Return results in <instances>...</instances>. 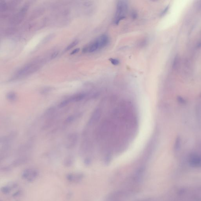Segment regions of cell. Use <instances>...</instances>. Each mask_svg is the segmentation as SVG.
<instances>
[{
	"label": "cell",
	"instance_id": "1",
	"mask_svg": "<svg viewBox=\"0 0 201 201\" xmlns=\"http://www.w3.org/2000/svg\"><path fill=\"white\" fill-rule=\"evenodd\" d=\"M128 9V4L127 1H119L118 2L114 19L115 24H118L121 21L125 18Z\"/></svg>",
	"mask_w": 201,
	"mask_h": 201
},
{
	"label": "cell",
	"instance_id": "2",
	"mask_svg": "<svg viewBox=\"0 0 201 201\" xmlns=\"http://www.w3.org/2000/svg\"><path fill=\"white\" fill-rule=\"evenodd\" d=\"M39 170L34 168H29L25 169L21 173V178L27 182H34L39 176Z\"/></svg>",
	"mask_w": 201,
	"mask_h": 201
},
{
	"label": "cell",
	"instance_id": "3",
	"mask_svg": "<svg viewBox=\"0 0 201 201\" xmlns=\"http://www.w3.org/2000/svg\"><path fill=\"white\" fill-rule=\"evenodd\" d=\"M39 65L37 64V63L33 62L27 64L26 66L21 68L17 73V76H23L29 74L33 72L36 70H37Z\"/></svg>",
	"mask_w": 201,
	"mask_h": 201
},
{
	"label": "cell",
	"instance_id": "4",
	"mask_svg": "<svg viewBox=\"0 0 201 201\" xmlns=\"http://www.w3.org/2000/svg\"><path fill=\"white\" fill-rule=\"evenodd\" d=\"M83 174L80 173H70L66 175V178L69 182L78 183L81 181L83 178Z\"/></svg>",
	"mask_w": 201,
	"mask_h": 201
},
{
	"label": "cell",
	"instance_id": "5",
	"mask_svg": "<svg viewBox=\"0 0 201 201\" xmlns=\"http://www.w3.org/2000/svg\"><path fill=\"white\" fill-rule=\"evenodd\" d=\"M77 135L76 133L71 134L67 138V147L68 149L73 148L75 146L77 140Z\"/></svg>",
	"mask_w": 201,
	"mask_h": 201
},
{
	"label": "cell",
	"instance_id": "6",
	"mask_svg": "<svg viewBox=\"0 0 201 201\" xmlns=\"http://www.w3.org/2000/svg\"><path fill=\"white\" fill-rule=\"evenodd\" d=\"M101 111L100 109L97 108L92 115L91 118L88 122V125H91L95 124L98 121L101 115Z\"/></svg>",
	"mask_w": 201,
	"mask_h": 201
},
{
	"label": "cell",
	"instance_id": "7",
	"mask_svg": "<svg viewBox=\"0 0 201 201\" xmlns=\"http://www.w3.org/2000/svg\"><path fill=\"white\" fill-rule=\"evenodd\" d=\"M17 186V184L16 183H11L7 185L2 187L1 188V191L3 194H8L11 192L12 190L16 188Z\"/></svg>",
	"mask_w": 201,
	"mask_h": 201
},
{
	"label": "cell",
	"instance_id": "8",
	"mask_svg": "<svg viewBox=\"0 0 201 201\" xmlns=\"http://www.w3.org/2000/svg\"><path fill=\"white\" fill-rule=\"evenodd\" d=\"M28 161V158L26 157H22L18 158L14 160L12 162L11 165L12 166L17 167L21 165H23L26 163Z\"/></svg>",
	"mask_w": 201,
	"mask_h": 201
},
{
	"label": "cell",
	"instance_id": "9",
	"mask_svg": "<svg viewBox=\"0 0 201 201\" xmlns=\"http://www.w3.org/2000/svg\"><path fill=\"white\" fill-rule=\"evenodd\" d=\"M74 158L72 156H68L66 157L64 161V165L66 167H70L74 163Z\"/></svg>",
	"mask_w": 201,
	"mask_h": 201
},
{
	"label": "cell",
	"instance_id": "10",
	"mask_svg": "<svg viewBox=\"0 0 201 201\" xmlns=\"http://www.w3.org/2000/svg\"><path fill=\"white\" fill-rule=\"evenodd\" d=\"M6 98L11 102H14L17 99V96L15 92H9L6 95Z\"/></svg>",
	"mask_w": 201,
	"mask_h": 201
},
{
	"label": "cell",
	"instance_id": "11",
	"mask_svg": "<svg viewBox=\"0 0 201 201\" xmlns=\"http://www.w3.org/2000/svg\"><path fill=\"white\" fill-rule=\"evenodd\" d=\"M179 64H180V58L178 55H176L174 59L173 63V68L174 70H178L179 67Z\"/></svg>",
	"mask_w": 201,
	"mask_h": 201
},
{
	"label": "cell",
	"instance_id": "12",
	"mask_svg": "<svg viewBox=\"0 0 201 201\" xmlns=\"http://www.w3.org/2000/svg\"><path fill=\"white\" fill-rule=\"evenodd\" d=\"M76 115H71L68 117L65 121V123L66 124H69L71 123L73 121H74L76 118Z\"/></svg>",
	"mask_w": 201,
	"mask_h": 201
},
{
	"label": "cell",
	"instance_id": "13",
	"mask_svg": "<svg viewBox=\"0 0 201 201\" xmlns=\"http://www.w3.org/2000/svg\"><path fill=\"white\" fill-rule=\"evenodd\" d=\"M55 108L54 107H51L47 109V110L44 113V115L48 116L52 114L55 112Z\"/></svg>",
	"mask_w": 201,
	"mask_h": 201
},
{
	"label": "cell",
	"instance_id": "14",
	"mask_svg": "<svg viewBox=\"0 0 201 201\" xmlns=\"http://www.w3.org/2000/svg\"><path fill=\"white\" fill-rule=\"evenodd\" d=\"M78 43V41H74L72 42L70 44V45H68V46L67 47V48H66V50H66V51H68V50H70V49H71L72 48L74 47L75 46H76V45Z\"/></svg>",
	"mask_w": 201,
	"mask_h": 201
},
{
	"label": "cell",
	"instance_id": "15",
	"mask_svg": "<svg viewBox=\"0 0 201 201\" xmlns=\"http://www.w3.org/2000/svg\"><path fill=\"white\" fill-rule=\"evenodd\" d=\"M109 60L110 61L112 64L114 65H117L119 63V61L117 59L110 58V59H109Z\"/></svg>",
	"mask_w": 201,
	"mask_h": 201
},
{
	"label": "cell",
	"instance_id": "16",
	"mask_svg": "<svg viewBox=\"0 0 201 201\" xmlns=\"http://www.w3.org/2000/svg\"><path fill=\"white\" fill-rule=\"evenodd\" d=\"M169 6H167V7L163 9V11L161 13V16H163L165 15L166 13L168 12V10H169Z\"/></svg>",
	"mask_w": 201,
	"mask_h": 201
},
{
	"label": "cell",
	"instance_id": "17",
	"mask_svg": "<svg viewBox=\"0 0 201 201\" xmlns=\"http://www.w3.org/2000/svg\"><path fill=\"white\" fill-rule=\"evenodd\" d=\"M131 16L133 19H136L138 17V13L135 11H133L132 12Z\"/></svg>",
	"mask_w": 201,
	"mask_h": 201
},
{
	"label": "cell",
	"instance_id": "18",
	"mask_svg": "<svg viewBox=\"0 0 201 201\" xmlns=\"http://www.w3.org/2000/svg\"><path fill=\"white\" fill-rule=\"evenodd\" d=\"M21 191L20 190H17V191L14 193L13 194L12 197H18L21 194Z\"/></svg>",
	"mask_w": 201,
	"mask_h": 201
},
{
	"label": "cell",
	"instance_id": "19",
	"mask_svg": "<svg viewBox=\"0 0 201 201\" xmlns=\"http://www.w3.org/2000/svg\"><path fill=\"white\" fill-rule=\"evenodd\" d=\"M51 88H47L46 89H44V90H42V91L41 92V94H47L50 91H51Z\"/></svg>",
	"mask_w": 201,
	"mask_h": 201
},
{
	"label": "cell",
	"instance_id": "20",
	"mask_svg": "<svg viewBox=\"0 0 201 201\" xmlns=\"http://www.w3.org/2000/svg\"><path fill=\"white\" fill-rule=\"evenodd\" d=\"M79 51V48H76V49H75L72 52L71 54H74L75 53H77Z\"/></svg>",
	"mask_w": 201,
	"mask_h": 201
},
{
	"label": "cell",
	"instance_id": "21",
	"mask_svg": "<svg viewBox=\"0 0 201 201\" xmlns=\"http://www.w3.org/2000/svg\"><path fill=\"white\" fill-rule=\"evenodd\" d=\"M56 53L57 54V53H54V54H56ZM54 56V57L56 56H55V55H54V56H52V57H53V56Z\"/></svg>",
	"mask_w": 201,
	"mask_h": 201
}]
</instances>
